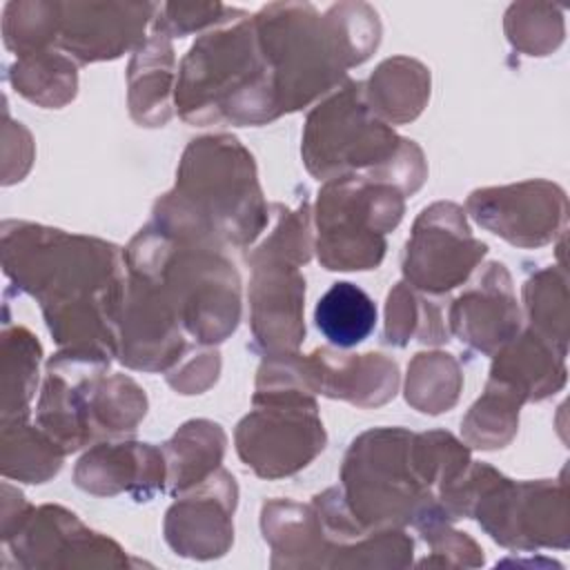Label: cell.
<instances>
[{
  "instance_id": "6da1fadb",
  "label": "cell",
  "mask_w": 570,
  "mask_h": 570,
  "mask_svg": "<svg viewBox=\"0 0 570 570\" xmlns=\"http://www.w3.org/2000/svg\"><path fill=\"white\" fill-rule=\"evenodd\" d=\"M16 232L4 227L18 243V267H7V274L38 296L60 345L109 361L118 352L116 321L125 301L118 247L36 225H18Z\"/></svg>"
},
{
  "instance_id": "7a4b0ae2",
  "label": "cell",
  "mask_w": 570,
  "mask_h": 570,
  "mask_svg": "<svg viewBox=\"0 0 570 570\" xmlns=\"http://www.w3.org/2000/svg\"><path fill=\"white\" fill-rule=\"evenodd\" d=\"M261 51L274 73L276 109L294 111L327 91L347 67L379 45L376 11L334 4L321 18L312 4H269L254 16Z\"/></svg>"
},
{
  "instance_id": "3957f363",
  "label": "cell",
  "mask_w": 570,
  "mask_h": 570,
  "mask_svg": "<svg viewBox=\"0 0 570 570\" xmlns=\"http://www.w3.org/2000/svg\"><path fill=\"white\" fill-rule=\"evenodd\" d=\"M154 220L183 243H252L267 220L252 156L232 136L194 140L174 191L156 203Z\"/></svg>"
},
{
  "instance_id": "277c9868",
  "label": "cell",
  "mask_w": 570,
  "mask_h": 570,
  "mask_svg": "<svg viewBox=\"0 0 570 570\" xmlns=\"http://www.w3.org/2000/svg\"><path fill=\"white\" fill-rule=\"evenodd\" d=\"M176 105L196 125H261L278 116L274 73L261 51L254 18L243 16L189 49L180 65Z\"/></svg>"
},
{
  "instance_id": "5b68a950",
  "label": "cell",
  "mask_w": 570,
  "mask_h": 570,
  "mask_svg": "<svg viewBox=\"0 0 570 570\" xmlns=\"http://www.w3.org/2000/svg\"><path fill=\"white\" fill-rule=\"evenodd\" d=\"M363 89V82L352 80L309 114L305 165L318 180L363 174L412 194L425 178L421 149L374 116Z\"/></svg>"
},
{
  "instance_id": "8992f818",
  "label": "cell",
  "mask_w": 570,
  "mask_h": 570,
  "mask_svg": "<svg viewBox=\"0 0 570 570\" xmlns=\"http://www.w3.org/2000/svg\"><path fill=\"white\" fill-rule=\"evenodd\" d=\"M403 216V191L363 174L327 180L318 191V261L327 269H372L385 254L383 234Z\"/></svg>"
},
{
  "instance_id": "52a82bcc",
  "label": "cell",
  "mask_w": 570,
  "mask_h": 570,
  "mask_svg": "<svg viewBox=\"0 0 570 570\" xmlns=\"http://www.w3.org/2000/svg\"><path fill=\"white\" fill-rule=\"evenodd\" d=\"M405 430H372L354 439L345 465V501L363 525L416 521L439 499L419 481Z\"/></svg>"
},
{
  "instance_id": "ba28073f",
  "label": "cell",
  "mask_w": 570,
  "mask_h": 570,
  "mask_svg": "<svg viewBox=\"0 0 570 570\" xmlns=\"http://www.w3.org/2000/svg\"><path fill=\"white\" fill-rule=\"evenodd\" d=\"M265 407L247 414L236 430V448L245 465L261 476H283L305 468L325 445L316 403L301 390L256 392Z\"/></svg>"
},
{
  "instance_id": "9c48e42d",
  "label": "cell",
  "mask_w": 570,
  "mask_h": 570,
  "mask_svg": "<svg viewBox=\"0 0 570 570\" xmlns=\"http://www.w3.org/2000/svg\"><path fill=\"white\" fill-rule=\"evenodd\" d=\"M485 249V243L470 234L459 205L436 203L425 207L414 223L405 245L403 274L414 287L441 294L463 283Z\"/></svg>"
},
{
  "instance_id": "30bf717a",
  "label": "cell",
  "mask_w": 570,
  "mask_h": 570,
  "mask_svg": "<svg viewBox=\"0 0 570 570\" xmlns=\"http://www.w3.org/2000/svg\"><path fill=\"white\" fill-rule=\"evenodd\" d=\"M468 209L479 225L519 247H539L566 223V194L548 180L472 191Z\"/></svg>"
},
{
  "instance_id": "8fae6325",
  "label": "cell",
  "mask_w": 570,
  "mask_h": 570,
  "mask_svg": "<svg viewBox=\"0 0 570 570\" xmlns=\"http://www.w3.org/2000/svg\"><path fill=\"white\" fill-rule=\"evenodd\" d=\"M249 261L254 265L249 285L254 338L272 354H287L305 336V278L298 274L296 263L263 247Z\"/></svg>"
},
{
  "instance_id": "7c38bea8",
  "label": "cell",
  "mask_w": 570,
  "mask_h": 570,
  "mask_svg": "<svg viewBox=\"0 0 570 570\" xmlns=\"http://www.w3.org/2000/svg\"><path fill=\"white\" fill-rule=\"evenodd\" d=\"M236 505V483L225 470L212 472L200 492L176 501L165 521L169 546L185 554L209 559L227 550L232 541L229 514Z\"/></svg>"
},
{
  "instance_id": "4fadbf2b",
  "label": "cell",
  "mask_w": 570,
  "mask_h": 570,
  "mask_svg": "<svg viewBox=\"0 0 570 570\" xmlns=\"http://www.w3.org/2000/svg\"><path fill=\"white\" fill-rule=\"evenodd\" d=\"M156 4H58V42L80 62L116 58L136 42Z\"/></svg>"
},
{
  "instance_id": "5bb4252c",
  "label": "cell",
  "mask_w": 570,
  "mask_h": 570,
  "mask_svg": "<svg viewBox=\"0 0 570 570\" xmlns=\"http://www.w3.org/2000/svg\"><path fill=\"white\" fill-rule=\"evenodd\" d=\"M298 376L303 387L327 394L332 399H347L356 405L385 403L396 392V363L383 354H334L327 347L314 350L307 358H298Z\"/></svg>"
},
{
  "instance_id": "9a60e30c",
  "label": "cell",
  "mask_w": 570,
  "mask_h": 570,
  "mask_svg": "<svg viewBox=\"0 0 570 570\" xmlns=\"http://www.w3.org/2000/svg\"><path fill=\"white\" fill-rule=\"evenodd\" d=\"M519 321L510 274L501 263H490L479 281L463 292L450 309L452 332L463 343L485 354L514 338Z\"/></svg>"
},
{
  "instance_id": "2e32d148",
  "label": "cell",
  "mask_w": 570,
  "mask_h": 570,
  "mask_svg": "<svg viewBox=\"0 0 570 570\" xmlns=\"http://www.w3.org/2000/svg\"><path fill=\"white\" fill-rule=\"evenodd\" d=\"M490 383L510 392L519 403L541 401L566 383V354L537 332L525 330L497 354Z\"/></svg>"
},
{
  "instance_id": "e0dca14e",
  "label": "cell",
  "mask_w": 570,
  "mask_h": 570,
  "mask_svg": "<svg viewBox=\"0 0 570 570\" xmlns=\"http://www.w3.org/2000/svg\"><path fill=\"white\" fill-rule=\"evenodd\" d=\"M165 459L149 443H105L87 452L76 468V483L96 494L134 492L142 488L145 501L163 488Z\"/></svg>"
},
{
  "instance_id": "ac0fdd59",
  "label": "cell",
  "mask_w": 570,
  "mask_h": 570,
  "mask_svg": "<svg viewBox=\"0 0 570 570\" xmlns=\"http://www.w3.org/2000/svg\"><path fill=\"white\" fill-rule=\"evenodd\" d=\"M169 36L160 29L136 51L129 67V100L131 114L138 122L156 127L169 118V89H171V45Z\"/></svg>"
},
{
  "instance_id": "d6986e66",
  "label": "cell",
  "mask_w": 570,
  "mask_h": 570,
  "mask_svg": "<svg viewBox=\"0 0 570 570\" xmlns=\"http://www.w3.org/2000/svg\"><path fill=\"white\" fill-rule=\"evenodd\" d=\"M225 450V434L212 421L185 423L169 443H165L169 468V492L178 494L194 483H203L216 472Z\"/></svg>"
},
{
  "instance_id": "ffe728a7",
  "label": "cell",
  "mask_w": 570,
  "mask_h": 570,
  "mask_svg": "<svg viewBox=\"0 0 570 570\" xmlns=\"http://www.w3.org/2000/svg\"><path fill=\"white\" fill-rule=\"evenodd\" d=\"M314 323L336 347H354L376 325L374 301L354 283H334L316 303Z\"/></svg>"
},
{
  "instance_id": "44dd1931",
  "label": "cell",
  "mask_w": 570,
  "mask_h": 570,
  "mask_svg": "<svg viewBox=\"0 0 570 570\" xmlns=\"http://www.w3.org/2000/svg\"><path fill=\"white\" fill-rule=\"evenodd\" d=\"M372 82L394 87V91H365L370 98V109L392 122L412 120L425 105L430 96V73L423 65L410 58L385 60L370 78Z\"/></svg>"
},
{
  "instance_id": "7402d4cb",
  "label": "cell",
  "mask_w": 570,
  "mask_h": 570,
  "mask_svg": "<svg viewBox=\"0 0 570 570\" xmlns=\"http://www.w3.org/2000/svg\"><path fill=\"white\" fill-rule=\"evenodd\" d=\"M523 294H525V307L530 316V330L566 354V347H568L566 272L561 267L541 269L525 283Z\"/></svg>"
},
{
  "instance_id": "603a6c76",
  "label": "cell",
  "mask_w": 570,
  "mask_h": 570,
  "mask_svg": "<svg viewBox=\"0 0 570 570\" xmlns=\"http://www.w3.org/2000/svg\"><path fill=\"white\" fill-rule=\"evenodd\" d=\"M461 387V372L450 354H416L407 367V403L421 412L439 414L454 405Z\"/></svg>"
},
{
  "instance_id": "cb8c5ba5",
  "label": "cell",
  "mask_w": 570,
  "mask_h": 570,
  "mask_svg": "<svg viewBox=\"0 0 570 570\" xmlns=\"http://www.w3.org/2000/svg\"><path fill=\"white\" fill-rule=\"evenodd\" d=\"M519 401L503 387L488 381L485 394L472 405L463 421V434L470 443L483 450L503 448L519 421Z\"/></svg>"
},
{
  "instance_id": "d4e9b609",
  "label": "cell",
  "mask_w": 570,
  "mask_h": 570,
  "mask_svg": "<svg viewBox=\"0 0 570 570\" xmlns=\"http://www.w3.org/2000/svg\"><path fill=\"white\" fill-rule=\"evenodd\" d=\"M505 31L517 49L546 56L563 40V20L559 9L550 4H512L505 16Z\"/></svg>"
}]
</instances>
